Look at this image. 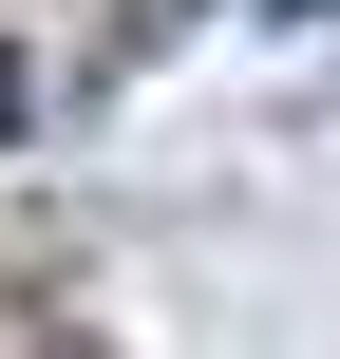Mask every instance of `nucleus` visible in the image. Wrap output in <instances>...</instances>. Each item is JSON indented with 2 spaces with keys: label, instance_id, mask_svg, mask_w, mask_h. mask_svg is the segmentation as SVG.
Masks as SVG:
<instances>
[{
  "label": "nucleus",
  "instance_id": "nucleus-1",
  "mask_svg": "<svg viewBox=\"0 0 340 359\" xmlns=\"http://www.w3.org/2000/svg\"><path fill=\"white\" fill-rule=\"evenodd\" d=\"M19 114H38V76H19V57H0V151H19Z\"/></svg>",
  "mask_w": 340,
  "mask_h": 359
}]
</instances>
